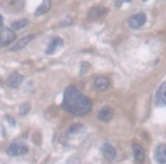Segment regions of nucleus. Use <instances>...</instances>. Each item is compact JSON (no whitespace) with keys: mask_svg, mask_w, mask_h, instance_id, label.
<instances>
[{"mask_svg":"<svg viewBox=\"0 0 166 164\" xmlns=\"http://www.w3.org/2000/svg\"><path fill=\"white\" fill-rule=\"evenodd\" d=\"M92 101L81 94L74 86L66 88L63 98V108L73 115H85L91 110Z\"/></svg>","mask_w":166,"mask_h":164,"instance_id":"1","label":"nucleus"},{"mask_svg":"<svg viewBox=\"0 0 166 164\" xmlns=\"http://www.w3.org/2000/svg\"><path fill=\"white\" fill-rule=\"evenodd\" d=\"M16 39V34L9 27H0V47H6Z\"/></svg>","mask_w":166,"mask_h":164,"instance_id":"2","label":"nucleus"},{"mask_svg":"<svg viewBox=\"0 0 166 164\" xmlns=\"http://www.w3.org/2000/svg\"><path fill=\"white\" fill-rule=\"evenodd\" d=\"M27 152H29V147L25 146L24 144H20V143H13V144H10L6 149V153L9 156H21V155H24L26 154Z\"/></svg>","mask_w":166,"mask_h":164,"instance_id":"3","label":"nucleus"},{"mask_svg":"<svg viewBox=\"0 0 166 164\" xmlns=\"http://www.w3.org/2000/svg\"><path fill=\"white\" fill-rule=\"evenodd\" d=\"M146 21H147V17L145 14L138 13L129 17L127 24H129V26L131 27V29L136 30V29H140V27L142 26L143 24L146 23Z\"/></svg>","mask_w":166,"mask_h":164,"instance_id":"4","label":"nucleus"},{"mask_svg":"<svg viewBox=\"0 0 166 164\" xmlns=\"http://www.w3.org/2000/svg\"><path fill=\"white\" fill-rule=\"evenodd\" d=\"M155 105L166 106V81L160 84L155 94Z\"/></svg>","mask_w":166,"mask_h":164,"instance_id":"5","label":"nucleus"},{"mask_svg":"<svg viewBox=\"0 0 166 164\" xmlns=\"http://www.w3.org/2000/svg\"><path fill=\"white\" fill-rule=\"evenodd\" d=\"M24 80V77L22 75V74L17 73V72H14V73H12L8 77V79H7V86L10 88H17L20 87L21 83L23 82Z\"/></svg>","mask_w":166,"mask_h":164,"instance_id":"6","label":"nucleus"},{"mask_svg":"<svg viewBox=\"0 0 166 164\" xmlns=\"http://www.w3.org/2000/svg\"><path fill=\"white\" fill-rule=\"evenodd\" d=\"M108 9L105 8V7H92L89 9V13H88V17H89L91 21H96L98 18H100L101 16H104L105 14H107Z\"/></svg>","mask_w":166,"mask_h":164,"instance_id":"7","label":"nucleus"},{"mask_svg":"<svg viewBox=\"0 0 166 164\" xmlns=\"http://www.w3.org/2000/svg\"><path fill=\"white\" fill-rule=\"evenodd\" d=\"M101 152H103L104 157L107 158L108 161H112L116 157V149L114 148V146H112L110 144H105L101 147Z\"/></svg>","mask_w":166,"mask_h":164,"instance_id":"8","label":"nucleus"},{"mask_svg":"<svg viewBox=\"0 0 166 164\" xmlns=\"http://www.w3.org/2000/svg\"><path fill=\"white\" fill-rule=\"evenodd\" d=\"M64 45V41L60 39V38H53V40L50 41V44L48 45V48H47L46 50V54L47 55H51L53 54L56 50H58L60 47H63Z\"/></svg>","mask_w":166,"mask_h":164,"instance_id":"9","label":"nucleus"},{"mask_svg":"<svg viewBox=\"0 0 166 164\" xmlns=\"http://www.w3.org/2000/svg\"><path fill=\"white\" fill-rule=\"evenodd\" d=\"M114 116V110L113 108L108 107V106H105L103 107L101 110H99V113H98V119L100 121H104V122H108L113 119Z\"/></svg>","mask_w":166,"mask_h":164,"instance_id":"10","label":"nucleus"},{"mask_svg":"<svg viewBox=\"0 0 166 164\" xmlns=\"http://www.w3.org/2000/svg\"><path fill=\"white\" fill-rule=\"evenodd\" d=\"M132 152L136 161L138 163H142L143 160H145V149L142 148V146H140L139 144H133Z\"/></svg>","mask_w":166,"mask_h":164,"instance_id":"11","label":"nucleus"},{"mask_svg":"<svg viewBox=\"0 0 166 164\" xmlns=\"http://www.w3.org/2000/svg\"><path fill=\"white\" fill-rule=\"evenodd\" d=\"M93 86H95V89L98 91H104L106 90L107 88L109 87V80L105 77H97L95 82H93Z\"/></svg>","mask_w":166,"mask_h":164,"instance_id":"12","label":"nucleus"},{"mask_svg":"<svg viewBox=\"0 0 166 164\" xmlns=\"http://www.w3.org/2000/svg\"><path fill=\"white\" fill-rule=\"evenodd\" d=\"M34 39V35L33 34H29V35H25V37L21 38L20 40L17 41L16 44H15V46L14 47H12V50L13 51H17V50H21V49H23L25 46H26L29 42H30L31 40H33Z\"/></svg>","mask_w":166,"mask_h":164,"instance_id":"13","label":"nucleus"},{"mask_svg":"<svg viewBox=\"0 0 166 164\" xmlns=\"http://www.w3.org/2000/svg\"><path fill=\"white\" fill-rule=\"evenodd\" d=\"M155 157L159 164H166V146L165 145H159L156 148L155 152Z\"/></svg>","mask_w":166,"mask_h":164,"instance_id":"14","label":"nucleus"},{"mask_svg":"<svg viewBox=\"0 0 166 164\" xmlns=\"http://www.w3.org/2000/svg\"><path fill=\"white\" fill-rule=\"evenodd\" d=\"M50 7H51L50 0H44L40 6L38 7L37 10L34 12V15H35V16H41V15H43V14H46L47 12H49Z\"/></svg>","mask_w":166,"mask_h":164,"instance_id":"15","label":"nucleus"},{"mask_svg":"<svg viewBox=\"0 0 166 164\" xmlns=\"http://www.w3.org/2000/svg\"><path fill=\"white\" fill-rule=\"evenodd\" d=\"M30 24V22L27 20H18V21H15V22H13V24H12V30H22V29H24V27H26L27 25Z\"/></svg>","mask_w":166,"mask_h":164,"instance_id":"16","label":"nucleus"},{"mask_svg":"<svg viewBox=\"0 0 166 164\" xmlns=\"http://www.w3.org/2000/svg\"><path fill=\"white\" fill-rule=\"evenodd\" d=\"M30 108H31V105L27 104V103H25V104H23V105H21V106H20V115H22V116L26 115V114L30 112Z\"/></svg>","mask_w":166,"mask_h":164,"instance_id":"17","label":"nucleus"},{"mask_svg":"<svg viewBox=\"0 0 166 164\" xmlns=\"http://www.w3.org/2000/svg\"><path fill=\"white\" fill-rule=\"evenodd\" d=\"M71 24H72V18H71L70 16H66V17H64L63 20L59 22V26L66 27V26H68V25H71Z\"/></svg>","mask_w":166,"mask_h":164,"instance_id":"18","label":"nucleus"},{"mask_svg":"<svg viewBox=\"0 0 166 164\" xmlns=\"http://www.w3.org/2000/svg\"><path fill=\"white\" fill-rule=\"evenodd\" d=\"M83 129V125L82 124H73V125H71L70 129H68V132L70 134H73V132H79Z\"/></svg>","mask_w":166,"mask_h":164,"instance_id":"19","label":"nucleus"},{"mask_svg":"<svg viewBox=\"0 0 166 164\" xmlns=\"http://www.w3.org/2000/svg\"><path fill=\"white\" fill-rule=\"evenodd\" d=\"M66 164H82V162H81L80 158L76 157V156H72V157H70L67 160Z\"/></svg>","mask_w":166,"mask_h":164,"instance_id":"20","label":"nucleus"},{"mask_svg":"<svg viewBox=\"0 0 166 164\" xmlns=\"http://www.w3.org/2000/svg\"><path fill=\"white\" fill-rule=\"evenodd\" d=\"M124 2H127V1H116V2H115V5H116V7H121Z\"/></svg>","mask_w":166,"mask_h":164,"instance_id":"21","label":"nucleus"},{"mask_svg":"<svg viewBox=\"0 0 166 164\" xmlns=\"http://www.w3.org/2000/svg\"><path fill=\"white\" fill-rule=\"evenodd\" d=\"M2 23H3L2 16H1V15H0V27H2Z\"/></svg>","mask_w":166,"mask_h":164,"instance_id":"22","label":"nucleus"}]
</instances>
